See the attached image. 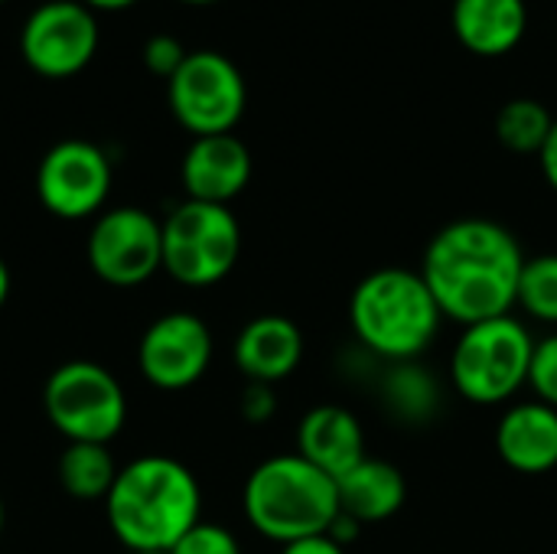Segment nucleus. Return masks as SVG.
<instances>
[{"instance_id": "obj_10", "label": "nucleus", "mask_w": 557, "mask_h": 554, "mask_svg": "<svg viewBox=\"0 0 557 554\" xmlns=\"http://www.w3.org/2000/svg\"><path fill=\"white\" fill-rule=\"evenodd\" d=\"M98 16L82 0L39 3L20 29L23 62L42 78H72L85 72L98 52Z\"/></svg>"}, {"instance_id": "obj_27", "label": "nucleus", "mask_w": 557, "mask_h": 554, "mask_svg": "<svg viewBox=\"0 0 557 554\" xmlns=\"http://www.w3.org/2000/svg\"><path fill=\"white\" fill-rule=\"evenodd\" d=\"M281 554H346V549L330 535H313V539H300V542L284 545Z\"/></svg>"}, {"instance_id": "obj_34", "label": "nucleus", "mask_w": 557, "mask_h": 554, "mask_svg": "<svg viewBox=\"0 0 557 554\" xmlns=\"http://www.w3.org/2000/svg\"><path fill=\"white\" fill-rule=\"evenodd\" d=\"M0 3H7V0H0Z\"/></svg>"}, {"instance_id": "obj_9", "label": "nucleus", "mask_w": 557, "mask_h": 554, "mask_svg": "<svg viewBox=\"0 0 557 554\" xmlns=\"http://www.w3.org/2000/svg\"><path fill=\"white\" fill-rule=\"evenodd\" d=\"M88 268L111 287H137L163 268V222L140 206H117L88 232Z\"/></svg>"}, {"instance_id": "obj_33", "label": "nucleus", "mask_w": 557, "mask_h": 554, "mask_svg": "<svg viewBox=\"0 0 557 554\" xmlns=\"http://www.w3.org/2000/svg\"><path fill=\"white\" fill-rule=\"evenodd\" d=\"M134 554H170V552H134Z\"/></svg>"}, {"instance_id": "obj_25", "label": "nucleus", "mask_w": 557, "mask_h": 554, "mask_svg": "<svg viewBox=\"0 0 557 554\" xmlns=\"http://www.w3.org/2000/svg\"><path fill=\"white\" fill-rule=\"evenodd\" d=\"M186 49H183V42L176 39V36H170V33H153L147 42H144V52H140V59H144V69L150 72V75H157V78H173V72L186 62Z\"/></svg>"}, {"instance_id": "obj_3", "label": "nucleus", "mask_w": 557, "mask_h": 554, "mask_svg": "<svg viewBox=\"0 0 557 554\" xmlns=\"http://www.w3.org/2000/svg\"><path fill=\"white\" fill-rule=\"evenodd\" d=\"M444 313L421 278L408 268H379L366 274L349 297V327L362 349L398 366L418 362L437 340Z\"/></svg>"}, {"instance_id": "obj_13", "label": "nucleus", "mask_w": 557, "mask_h": 554, "mask_svg": "<svg viewBox=\"0 0 557 554\" xmlns=\"http://www.w3.org/2000/svg\"><path fill=\"white\" fill-rule=\"evenodd\" d=\"M180 180L186 199L228 206L235 196L245 193L251 180V153L235 134L193 137L180 163Z\"/></svg>"}, {"instance_id": "obj_29", "label": "nucleus", "mask_w": 557, "mask_h": 554, "mask_svg": "<svg viewBox=\"0 0 557 554\" xmlns=\"http://www.w3.org/2000/svg\"><path fill=\"white\" fill-rule=\"evenodd\" d=\"M91 13H114V10H127L137 0H82Z\"/></svg>"}, {"instance_id": "obj_20", "label": "nucleus", "mask_w": 557, "mask_h": 554, "mask_svg": "<svg viewBox=\"0 0 557 554\" xmlns=\"http://www.w3.org/2000/svg\"><path fill=\"white\" fill-rule=\"evenodd\" d=\"M382 395H385V405L392 408V415L401 421H411V424L431 421L437 411V402H441V389H437L434 376L424 372L418 362L392 366L382 382Z\"/></svg>"}, {"instance_id": "obj_8", "label": "nucleus", "mask_w": 557, "mask_h": 554, "mask_svg": "<svg viewBox=\"0 0 557 554\" xmlns=\"http://www.w3.org/2000/svg\"><path fill=\"white\" fill-rule=\"evenodd\" d=\"M166 101L180 127L193 137L232 134L248 108V85L242 69L212 49L189 52L166 82Z\"/></svg>"}, {"instance_id": "obj_4", "label": "nucleus", "mask_w": 557, "mask_h": 554, "mask_svg": "<svg viewBox=\"0 0 557 554\" xmlns=\"http://www.w3.org/2000/svg\"><path fill=\"white\" fill-rule=\"evenodd\" d=\"M242 509L258 535L284 549L300 539L326 535L339 516V493L333 477L294 451L268 457L248 473Z\"/></svg>"}, {"instance_id": "obj_18", "label": "nucleus", "mask_w": 557, "mask_h": 554, "mask_svg": "<svg viewBox=\"0 0 557 554\" xmlns=\"http://www.w3.org/2000/svg\"><path fill=\"white\" fill-rule=\"evenodd\" d=\"M336 493H339L343 516H349L359 526H375L401 513L408 500V483L395 464L366 457L362 464H356L349 473L336 480Z\"/></svg>"}, {"instance_id": "obj_28", "label": "nucleus", "mask_w": 557, "mask_h": 554, "mask_svg": "<svg viewBox=\"0 0 557 554\" xmlns=\"http://www.w3.org/2000/svg\"><path fill=\"white\" fill-rule=\"evenodd\" d=\"M539 163H542V173H545L548 186L557 193V121L552 134H548V140H545V147H542V153H539Z\"/></svg>"}, {"instance_id": "obj_17", "label": "nucleus", "mask_w": 557, "mask_h": 554, "mask_svg": "<svg viewBox=\"0 0 557 554\" xmlns=\"http://www.w3.org/2000/svg\"><path fill=\"white\" fill-rule=\"evenodd\" d=\"M450 23L463 49L483 59L512 52L529 29L525 0H454Z\"/></svg>"}, {"instance_id": "obj_32", "label": "nucleus", "mask_w": 557, "mask_h": 554, "mask_svg": "<svg viewBox=\"0 0 557 554\" xmlns=\"http://www.w3.org/2000/svg\"><path fill=\"white\" fill-rule=\"evenodd\" d=\"M0 532H3V500H0Z\"/></svg>"}, {"instance_id": "obj_24", "label": "nucleus", "mask_w": 557, "mask_h": 554, "mask_svg": "<svg viewBox=\"0 0 557 554\" xmlns=\"http://www.w3.org/2000/svg\"><path fill=\"white\" fill-rule=\"evenodd\" d=\"M170 554H242L238 539L219 522H196Z\"/></svg>"}, {"instance_id": "obj_26", "label": "nucleus", "mask_w": 557, "mask_h": 554, "mask_svg": "<svg viewBox=\"0 0 557 554\" xmlns=\"http://www.w3.org/2000/svg\"><path fill=\"white\" fill-rule=\"evenodd\" d=\"M277 411V398H274V385H261V382H248V389L242 392V418L248 424H264L271 421Z\"/></svg>"}, {"instance_id": "obj_5", "label": "nucleus", "mask_w": 557, "mask_h": 554, "mask_svg": "<svg viewBox=\"0 0 557 554\" xmlns=\"http://www.w3.org/2000/svg\"><path fill=\"white\" fill-rule=\"evenodd\" d=\"M535 340L519 317H496L460 330L450 353V376L470 405H506L529 389Z\"/></svg>"}, {"instance_id": "obj_21", "label": "nucleus", "mask_w": 557, "mask_h": 554, "mask_svg": "<svg viewBox=\"0 0 557 554\" xmlns=\"http://www.w3.org/2000/svg\"><path fill=\"white\" fill-rule=\"evenodd\" d=\"M555 127L552 111L535 98H512L496 114V137L512 153H542Z\"/></svg>"}, {"instance_id": "obj_16", "label": "nucleus", "mask_w": 557, "mask_h": 554, "mask_svg": "<svg viewBox=\"0 0 557 554\" xmlns=\"http://www.w3.org/2000/svg\"><path fill=\"white\" fill-rule=\"evenodd\" d=\"M297 454L339 480L366 460V431L343 405H317L297 424Z\"/></svg>"}, {"instance_id": "obj_6", "label": "nucleus", "mask_w": 557, "mask_h": 554, "mask_svg": "<svg viewBox=\"0 0 557 554\" xmlns=\"http://www.w3.org/2000/svg\"><path fill=\"white\" fill-rule=\"evenodd\" d=\"M242 255V225L228 206L186 199L163 219V271L186 287H212Z\"/></svg>"}, {"instance_id": "obj_19", "label": "nucleus", "mask_w": 557, "mask_h": 554, "mask_svg": "<svg viewBox=\"0 0 557 554\" xmlns=\"http://www.w3.org/2000/svg\"><path fill=\"white\" fill-rule=\"evenodd\" d=\"M117 464L108 454V444H69L59 457V483L72 500L95 503L111 493Z\"/></svg>"}, {"instance_id": "obj_15", "label": "nucleus", "mask_w": 557, "mask_h": 554, "mask_svg": "<svg viewBox=\"0 0 557 554\" xmlns=\"http://www.w3.org/2000/svg\"><path fill=\"white\" fill-rule=\"evenodd\" d=\"M496 454L516 473H548L557 467V408L532 398L509 405L496 424Z\"/></svg>"}, {"instance_id": "obj_23", "label": "nucleus", "mask_w": 557, "mask_h": 554, "mask_svg": "<svg viewBox=\"0 0 557 554\" xmlns=\"http://www.w3.org/2000/svg\"><path fill=\"white\" fill-rule=\"evenodd\" d=\"M529 389L539 402L557 408V333H548L545 340H535Z\"/></svg>"}, {"instance_id": "obj_22", "label": "nucleus", "mask_w": 557, "mask_h": 554, "mask_svg": "<svg viewBox=\"0 0 557 554\" xmlns=\"http://www.w3.org/2000/svg\"><path fill=\"white\" fill-rule=\"evenodd\" d=\"M516 307H522L532 320L557 327V255L525 258Z\"/></svg>"}, {"instance_id": "obj_1", "label": "nucleus", "mask_w": 557, "mask_h": 554, "mask_svg": "<svg viewBox=\"0 0 557 554\" xmlns=\"http://www.w3.org/2000/svg\"><path fill=\"white\" fill-rule=\"evenodd\" d=\"M525 251L519 238L493 219H457L424 248L428 281L444 320L473 327L516 310Z\"/></svg>"}, {"instance_id": "obj_2", "label": "nucleus", "mask_w": 557, "mask_h": 554, "mask_svg": "<svg viewBox=\"0 0 557 554\" xmlns=\"http://www.w3.org/2000/svg\"><path fill=\"white\" fill-rule=\"evenodd\" d=\"M104 513L114 539L131 554L170 552L202 522V490L186 464L147 454L117 470Z\"/></svg>"}, {"instance_id": "obj_31", "label": "nucleus", "mask_w": 557, "mask_h": 554, "mask_svg": "<svg viewBox=\"0 0 557 554\" xmlns=\"http://www.w3.org/2000/svg\"><path fill=\"white\" fill-rule=\"evenodd\" d=\"M180 3H186V7H209V3H219V0H180Z\"/></svg>"}, {"instance_id": "obj_11", "label": "nucleus", "mask_w": 557, "mask_h": 554, "mask_svg": "<svg viewBox=\"0 0 557 554\" xmlns=\"http://www.w3.org/2000/svg\"><path fill=\"white\" fill-rule=\"evenodd\" d=\"M111 193L108 153L82 137L59 140L46 150L36 170V196L55 219L75 222L101 212Z\"/></svg>"}, {"instance_id": "obj_12", "label": "nucleus", "mask_w": 557, "mask_h": 554, "mask_svg": "<svg viewBox=\"0 0 557 554\" xmlns=\"http://www.w3.org/2000/svg\"><path fill=\"white\" fill-rule=\"evenodd\" d=\"M212 362V333L202 317L189 310L163 313L147 327L137 346L140 376L163 392H183L196 385Z\"/></svg>"}, {"instance_id": "obj_30", "label": "nucleus", "mask_w": 557, "mask_h": 554, "mask_svg": "<svg viewBox=\"0 0 557 554\" xmlns=\"http://www.w3.org/2000/svg\"><path fill=\"white\" fill-rule=\"evenodd\" d=\"M7 297H10V271H7V261L0 258V310L7 304Z\"/></svg>"}, {"instance_id": "obj_7", "label": "nucleus", "mask_w": 557, "mask_h": 554, "mask_svg": "<svg viewBox=\"0 0 557 554\" xmlns=\"http://www.w3.org/2000/svg\"><path fill=\"white\" fill-rule=\"evenodd\" d=\"M49 424L69 444H108L127 421L121 382L98 362L72 359L52 369L42 389Z\"/></svg>"}, {"instance_id": "obj_14", "label": "nucleus", "mask_w": 557, "mask_h": 554, "mask_svg": "<svg viewBox=\"0 0 557 554\" xmlns=\"http://www.w3.org/2000/svg\"><path fill=\"white\" fill-rule=\"evenodd\" d=\"M304 359V333L290 317L264 313L242 327L235 340V366L248 382L277 385L297 372Z\"/></svg>"}]
</instances>
